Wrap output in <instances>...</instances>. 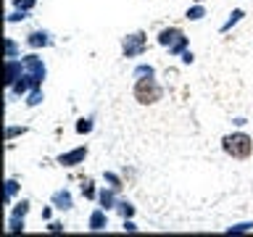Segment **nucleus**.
Listing matches in <instances>:
<instances>
[{"label":"nucleus","mask_w":253,"mask_h":237,"mask_svg":"<svg viewBox=\"0 0 253 237\" xmlns=\"http://www.w3.org/2000/svg\"><path fill=\"white\" fill-rule=\"evenodd\" d=\"M27 45L29 47H47V45H53V37H50V32L37 29V32H32V35L27 37Z\"/></svg>","instance_id":"nucleus-8"},{"label":"nucleus","mask_w":253,"mask_h":237,"mask_svg":"<svg viewBox=\"0 0 253 237\" xmlns=\"http://www.w3.org/2000/svg\"><path fill=\"white\" fill-rule=\"evenodd\" d=\"M124 229H126V232H134V229H137V224H134L132 219H126V221H124Z\"/></svg>","instance_id":"nucleus-28"},{"label":"nucleus","mask_w":253,"mask_h":237,"mask_svg":"<svg viewBox=\"0 0 253 237\" xmlns=\"http://www.w3.org/2000/svg\"><path fill=\"white\" fill-rule=\"evenodd\" d=\"M203 16H206L203 5H193V8H187V19H190V21H201Z\"/></svg>","instance_id":"nucleus-13"},{"label":"nucleus","mask_w":253,"mask_h":237,"mask_svg":"<svg viewBox=\"0 0 253 237\" xmlns=\"http://www.w3.org/2000/svg\"><path fill=\"white\" fill-rule=\"evenodd\" d=\"M53 205L61 208V211H69L71 208V193L69 190H58V193L53 195Z\"/></svg>","instance_id":"nucleus-9"},{"label":"nucleus","mask_w":253,"mask_h":237,"mask_svg":"<svg viewBox=\"0 0 253 237\" xmlns=\"http://www.w3.org/2000/svg\"><path fill=\"white\" fill-rule=\"evenodd\" d=\"M82 193H84V198H95V185H92V179H87L84 185H82Z\"/></svg>","instance_id":"nucleus-23"},{"label":"nucleus","mask_w":253,"mask_h":237,"mask_svg":"<svg viewBox=\"0 0 253 237\" xmlns=\"http://www.w3.org/2000/svg\"><path fill=\"white\" fill-rule=\"evenodd\" d=\"M24 71H27V74H32L35 77V82H37V87L42 84V79H45V63L37 58V55H24Z\"/></svg>","instance_id":"nucleus-5"},{"label":"nucleus","mask_w":253,"mask_h":237,"mask_svg":"<svg viewBox=\"0 0 253 237\" xmlns=\"http://www.w3.org/2000/svg\"><path fill=\"white\" fill-rule=\"evenodd\" d=\"M27 211H29V203H27V200H21L19 205H16L13 216H27Z\"/></svg>","instance_id":"nucleus-25"},{"label":"nucleus","mask_w":253,"mask_h":237,"mask_svg":"<svg viewBox=\"0 0 253 237\" xmlns=\"http://www.w3.org/2000/svg\"><path fill=\"white\" fill-rule=\"evenodd\" d=\"M21 19H27V11H16L8 16V21H21Z\"/></svg>","instance_id":"nucleus-27"},{"label":"nucleus","mask_w":253,"mask_h":237,"mask_svg":"<svg viewBox=\"0 0 253 237\" xmlns=\"http://www.w3.org/2000/svg\"><path fill=\"white\" fill-rule=\"evenodd\" d=\"M240 19H243V11H232V16H229V19H227V24L221 27V32H229V29H232L237 21H240Z\"/></svg>","instance_id":"nucleus-16"},{"label":"nucleus","mask_w":253,"mask_h":237,"mask_svg":"<svg viewBox=\"0 0 253 237\" xmlns=\"http://www.w3.org/2000/svg\"><path fill=\"white\" fill-rule=\"evenodd\" d=\"M27 132V126H8V132H5V137L8 140H13V137H19V134Z\"/></svg>","instance_id":"nucleus-21"},{"label":"nucleus","mask_w":253,"mask_h":237,"mask_svg":"<svg viewBox=\"0 0 253 237\" xmlns=\"http://www.w3.org/2000/svg\"><path fill=\"white\" fill-rule=\"evenodd\" d=\"M158 45L166 47L171 55H182L187 50V37H185V32L177 29V27H166L158 32Z\"/></svg>","instance_id":"nucleus-2"},{"label":"nucleus","mask_w":253,"mask_h":237,"mask_svg":"<svg viewBox=\"0 0 253 237\" xmlns=\"http://www.w3.org/2000/svg\"><path fill=\"white\" fill-rule=\"evenodd\" d=\"M24 71V61H16V58H5V84L13 87L16 79L21 77Z\"/></svg>","instance_id":"nucleus-7"},{"label":"nucleus","mask_w":253,"mask_h":237,"mask_svg":"<svg viewBox=\"0 0 253 237\" xmlns=\"http://www.w3.org/2000/svg\"><path fill=\"white\" fill-rule=\"evenodd\" d=\"M40 100H42V92H40V90H32V92H29L27 106H40Z\"/></svg>","instance_id":"nucleus-22"},{"label":"nucleus","mask_w":253,"mask_h":237,"mask_svg":"<svg viewBox=\"0 0 253 237\" xmlns=\"http://www.w3.org/2000/svg\"><path fill=\"white\" fill-rule=\"evenodd\" d=\"M84 158H87V148H74V150H69V153H61L58 156V163L71 169V166H79Z\"/></svg>","instance_id":"nucleus-6"},{"label":"nucleus","mask_w":253,"mask_h":237,"mask_svg":"<svg viewBox=\"0 0 253 237\" xmlns=\"http://www.w3.org/2000/svg\"><path fill=\"white\" fill-rule=\"evenodd\" d=\"M156 71H153V66H137L134 69V77L137 79H145V77H153Z\"/></svg>","instance_id":"nucleus-18"},{"label":"nucleus","mask_w":253,"mask_h":237,"mask_svg":"<svg viewBox=\"0 0 253 237\" xmlns=\"http://www.w3.org/2000/svg\"><path fill=\"white\" fill-rule=\"evenodd\" d=\"M16 190H19V182H16V179H8V182H5V203L13 200Z\"/></svg>","instance_id":"nucleus-12"},{"label":"nucleus","mask_w":253,"mask_h":237,"mask_svg":"<svg viewBox=\"0 0 253 237\" xmlns=\"http://www.w3.org/2000/svg\"><path fill=\"white\" fill-rule=\"evenodd\" d=\"M161 95H164V90L153 77L137 79V84H134V100L142 103V106H153V103L161 100Z\"/></svg>","instance_id":"nucleus-3"},{"label":"nucleus","mask_w":253,"mask_h":237,"mask_svg":"<svg viewBox=\"0 0 253 237\" xmlns=\"http://www.w3.org/2000/svg\"><path fill=\"white\" fill-rule=\"evenodd\" d=\"M24 229V216H11L8 219V232H21Z\"/></svg>","instance_id":"nucleus-14"},{"label":"nucleus","mask_w":253,"mask_h":237,"mask_svg":"<svg viewBox=\"0 0 253 237\" xmlns=\"http://www.w3.org/2000/svg\"><path fill=\"white\" fill-rule=\"evenodd\" d=\"M106 179L111 182V187H114V190H119V187H122V182H119V177H116V174H111V171H108V174H106Z\"/></svg>","instance_id":"nucleus-26"},{"label":"nucleus","mask_w":253,"mask_h":237,"mask_svg":"<svg viewBox=\"0 0 253 237\" xmlns=\"http://www.w3.org/2000/svg\"><path fill=\"white\" fill-rule=\"evenodd\" d=\"M92 129V118H79L77 121V132L79 134H84V132H90Z\"/></svg>","instance_id":"nucleus-20"},{"label":"nucleus","mask_w":253,"mask_h":237,"mask_svg":"<svg viewBox=\"0 0 253 237\" xmlns=\"http://www.w3.org/2000/svg\"><path fill=\"white\" fill-rule=\"evenodd\" d=\"M100 205H103V208H114V187L100 193Z\"/></svg>","instance_id":"nucleus-11"},{"label":"nucleus","mask_w":253,"mask_h":237,"mask_svg":"<svg viewBox=\"0 0 253 237\" xmlns=\"http://www.w3.org/2000/svg\"><path fill=\"white\" fill-rule=\"evenodd\" d=\"M16 53H19V47H16V40L8 37V40H5V55H8V58H16Z\"/></svg>","instance_id":"nucleus-19"},{"label":"nucleus","mask_w":253,"mask_h":237,"mask_svg":"<svg viewBox=\"0 0 253 237\" xmlns=\"http://www.w3.org/2000/svg\"><path fill=\"white\" fill-rule=\"evenodd\" d=\"M108 227V219H106V208L103 211H92L90 216V229H95V232H100V229Z\"/></svg>","instance_id":"nucleus-10"},{"label":"nucleus","mask_w":253,"mask_h":237,"mask_svg":"<svg viewBox=\"0 0 253 237\" xmlns=\"http://www.w3.org/2000/svg\"><path fill=\"white\" fill-rule=\"evenodd\" d=\"M116 208H119V213H122L124 219H132V213H134V205H132V203H126V200L116 203Z\"/></svg>","instance_id":"nucleus-15"},{"label":"nucleus","mask_w":253,"mask_h":237,"mask_svg":"<svg viewBox=\"0 0 253 237\" xmlns=\"http://www.w3.org/2000/svg\"><path fill=\"white\" fill-rule=\"evenodd\" d=\"M251 229H253V224H251V221H245V224H235V227H229L227 232H229V235H240V232H251Z\"/></svg>","instance_id":"nucleus-17"},{"label":"nucleus","mask_w":253,"mask_h":237,"mask_svg":"<svg viewBox=\"0 0 253 237\" xmlns=\"http://www.w3.org/2000/svg\"><path fill=\"white\" fill-rule=\"evenodd\" d=\"M182 61H185V63H193V53L185 50V53H182Z\"/></svg>","instance_id":"nucleus-29"},{"label":"nucleus","mask_w":253,"mask_h":237,"mask_svg":"<svg viewBox=\"0 0 253 237\" xmlns=\"http://www.w3.org/2000/svg\"><path fill=\"white\" fill-rule=\"evenodd\" d=\"M145 47H148L145 32H134V35H126V37H124L122 53H124V58H137V55L145 53Z\"/></svg>","instance_id":"nucleus-4"},{"label":"nucleus","mask_w":253,"mask_h":237,"mask_svg":"<svg viewBox=\"0 0 253 237\" xmlns=\"http://www.w3.org/2000/svg\"><path fill=\"white\" fill-rule=\"evenodd\" d=\"M221 148H224L227 156L237 158V161H245V158H251V153H253V140L243 132H235V134H227V137L221 140Z\"/></svg>","instance_id":"nucleus-1"},{"label":"nucleus","mask_w":253,"mask_h":237,"mask_svg":"<svg viewBox=\"0 0 253 237\" xmlns=\"http://www.w3.org/2000/svg\"><path fill=\"white\" fill-rule=\"evenodd\" d=\"M35 3H37V0H16V3H13V5H16V8H19V11H29V8H32V5H35Z\"/></svg>","instance_id":"nucleus-24"}]
</instances>
